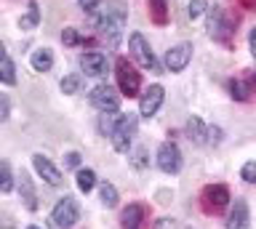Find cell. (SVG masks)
<instances>
[{
  "label": "cell",
  "mask_w": 256,
  "mask_h": 229,
  "mask_svg": "<svg viewBox=\"0 0 256 229\" xmlns=\"http://www.w3.org/2000/svg\"><path fill=\"white\" fill-rule=\"evenodd\" d=\"M123 24H126V3L123 0H110L107 8H104V13H102V19H99V29L107 37L112 35V43H115Z\"/></svg>",
  "instance_id": "1"
},
{
  "label": "cell",
  "mask_w": 256,
  "mask_h": 229,
  "mask_svg": "<svg viewBox=\"0 0 256 229\" xmlns=\"http://www.w3.org/2000/svg\"><path fill=\"white\" fill-rule=\"evenodd\" d=\"M136 125H139L136 115H120L115 120V125H112V131H110V141L118 152H126V149L131 147V141L136 136Z\"/></svg>",
  "instance_id": "2"
},
{
  "label": "cell",
  "mask_w": 256,
  "mask_h": 229,
  "mask_svg": "<svg viewBox=\"0 0 256 229\" xmlns=\"http://www.w3.org/2000/svg\"><path fill=\"white\" fill-rule=\"evenodd\" d=\"M115 69H118V88L123 96H139V88H142V75L136 72V69L131 67V61H128L126 56H120L115 61Z\"/></svg>",
  "instance_id": "3"
},
{
  "label": "cell",
  "mask_w": 256,
  "mask_h": 229,
  "mask_svg": "<svg viewBox=\"0 0 256 229\" xmlns=\"http://www.w3.org/2000/svg\"><path fill=\"white\" fill-rule=\"evenodd\" d=\"M227 203H230V189L224 184H208L203 192H200V205H203V211L208 216L222 213L227 208Z\"/></svg>",
  "instance_id": "4"
},
{
  "label": "cell",
  "mask_w": 256,
  "mask_h": 229,
  "mask_svg": "<svg viewBox=\"0 0 256 229\" xmlns=\"http://www.w3.org/2000/svg\"><path fill=\"white\" fill-rule=\"evenodd\" d=\"M128 45H131V56L139 61L144 69H150V72H155V75L160 72V61L155 59V53L150 51V45H147V40H144V35L131 32V37H128Z\"/></svg>",
  "instance_id": "5"
},
{
  "label": "cell",
  "mask_w": 256,
  "mask_h": 229,
  "mask_svg": "<svg viewBox=\"0 0 256 229\" xmlns=\"http://www.w3.org/2000/svg\"><path fill=\"white\" fill-rule=\"evenodd\" d=\"M78 219H80V208H78V203L72 200L70 195L62 197V200L56 203L54 213H51V221H54L56 229H70V227H75Z\"/></svg>",
  "instance_id": "6"
},
{
  "label": "cell",
  "mask_w": 256,
  "mask_h": 229,
  "mask_svg": "<svg viewBox=\"0 0 256 229\" xmlns=\"http://www.w3.org/2000/svg\"><path fill=\"white\" fill-rule=\"evenodd\" d=\"M91 104L99 109V112L112 115V112L120 109V96H118V91L112 88V85L102 83V85H96V88H91Z\"/></svg>",
  "instance_id": "7"
},
{
  "label": "cell",
  "mask_w": 256,
  "mask_h": 229,
  "mask_svg": "<svg viewBox=\"0 0 256 229\" xmlns=\"http://www.w3.org/2000/svg\"><path fill=\"white\" fill-rule=\"evenodd\" d=\"M158 165L163 173H179L182 171V149L176 141H163L158 149Z\"/></svg>",
  "instance_id": "8"
},
{
  "label": "cell",
  "mask_w": 256,
  "mask_h": 229,
  "mask_svg": "<svg viewBox=\"0 0 256 229\" xmlns=\"http://www.w3.org/2000/svg\"><path fill=\"white\" fill-rule=\"evenodd\" d=\"M208 35L214 37V40H230L232 35V21L227 19V13H224V8H211V13H208Z\"/></svg>",
  "instance_id": "9"
},
{
  "label": "cell",
  "mask_w": 256,
  "mask_h": 229,
  "mask_svg": "<svg viewBox=\"0 0 256 229\" xmlns=\"http://www.w3.org/2000/svg\"><path fill=\"white\" fill-rule=\"evenodd\" d=\"M163 99H166V88H163V85H150V88L144 91L142 101H139V115H142V117L158 115V109H160V104H163Z\"/></svg>",
  "instance_id": "10"
},
{
  "label": "cell",
  "mask_w": 256,
  "mask_h": 229,
  "mask_svg": "<svg viewBox=\"0 0 256 229\" xmlns=\"http://www.w3.org/2000/svg\"><path fill=\"white\" fill-rule=\"evenodd\" d=\"M190 59H192V45L190 43H179V45H174V48L166 53V69L168 72H182V69L190 64Z\"/></svg>",
  "instance_id": "11"
},
{
  "label": "cell",
  "mask_w": 256,
  "mask_h": 229,
  "mask_svg": "<svg viewBox=\"0 0 256 229\" xmlns=\"http://www.w3.org/2000/svg\"><path fill=\"white\" fill-rule=\"evenodd\" d=\"M147 219H150V211L139 203L128 205V208L120 213V224H123V229H144L147 227Z\"/></svg>",
  "instance_id": "12"
},
{
  "label": "cell",
  "mask_w": 256,
  "mask_h": 229,
  "mask_svg": "<svg viewBox=\"0 0 256 229\" xmlns=\"http://www.w3.org/2000/svg\"><path fill=\"white\" fill-rule=\"evenodd\" d=\"M107 56L104 53H99V51H88V53H83L80 56V69H83L86 75H104L107 72Z\"/></svg>",
  "instance_id": "13"
},
{
  "label": "cell",
  "mask_w": 256,
  "mask_h": 229,
  "mask_svg": "<svg viewBox=\"0 0 256 229\" xmlns=\"http://www.w3.org/2000/svg\"><path fill=\"white\" fill-rule=\"evenodd\" d=\"M32 163H35V171H38L40 179H46L51 187H59L62 184V173H59V168H56L51 160H48V157L35 155V157H32Z\"/></svg>",
  "instance_id": "14"
},
{
  "label": "cell",
  "mask_w": 256,
  "mask_h": 229,
  "mask_svg": "<svg viewBox=\"0 0 256 229\" xmlns=\"http://www.w3.org/2000/svg\"><path fill=\"white\" fill-rule=\"evenodd\" d=\"M227 229H248V203L238 200L227 216Z\"/></svg>",
  "instance_id": "15"
},
{
  "label": "cell",
  "mask_w": 256,
  "mask_h": 229,
  "mask_svg": "<svg viewBox=\"0 0 256 229\" xmlns=\"http://www.w3.org/2000/svg\"><path fill=\"white\" fill-rule=\"evenodd\" d=\"M19 195H22V203L27 211H38V195H35V187L27 176L19 179Z\"/></svg>",
  "instance_id": "16"
},
{
  "label": "cell",
  "mask_w": 256,
  "mask_h": 229,
  "mask_svg": "<svg viewBox=\"0 0 256 229\" xmlns=\"http://www.w3.org/2000/svg\"><path fill=\"white\" fill-rule=\"evenodd\" d=\"M187 136L195 141V144H206L208 141V125L200 120V117H190L187 120Z\"/></svg>",
  "instance_id": "17"
},
{
  "label": "cell",
  "mask_w": 256,
  "mask_h": 229,
  "mask_svg": "<svg viewBox=\"0 0 256 229\" xmlns=\"http://www.w3.org/2000/svg\"><path fill=\"white\" fill-rule=\"evenodd\" d=\"M150 16L155 24H168V0H150Z\"/></svg>",
  "instance_id": "18"
},
{
  "label": "cell",
  "mask_w": 256,
  "mask_h": 229,
  "mask_svg": "<svg viewBox=\"0 0 256 229\" xmlns=\"http://www.w3.org/2000/svg\"><path fill=\"white\" fill-rule=\"evenodd\" d=\"M32 67L38 69V72H48V69L54 67V53L43 48V51H35L32 53Z\"/></svg>",
  "instance_id": "19"
},
{
  "label": "cell",
  "mask_w": 256,
  "mask_h": 229,
  "mask_svg": "<svg viewBox=\"0 0 256 229\" xmlns=\"http://www.w3.org/2000/svg\"><path fill=\"white\" fill-rule=\"evenodd\" d=\"M75 181H78V189H80V192L88 195V192L96 187V173H94L91 168H80L78 176H75Z\"/></svg>",
  "instance_id": "20"
},
{
  "label": "cell",
  "mask_w": 256,
  "mask_h": 229,
  "mask_svg": "<svg viewBox=\"0 0 256 229\" xmlns=\"http://www.w3.org/2000/svg\"><path fill=\"white\" fill-rule=\"evenodd\" d=\"M230 93H232V99H238V101H248L251 99V85H248V80H230Z\"/></svg>",
  "instance_id": "21"
},
{
  "label": "cell",
  "mask_w": 256,
  "mask_h": 229,
  "mask_svg": "<svg viewBox=\"0 0 256 229\" xmlns=\"http://www.w3.org/2000/svg\"><path fill=\"white\" fill-rule=\"evenodd\" d=\"M0 80L6 85H14L16 83V69H14V61L8 53H3V59H0Z\"/></svg>",
  "instance_id": "22"
},
{
  "label": "cell",
  "mask_w": 256,
  "mask_h": 229,
  "mask_svg": "<svg viewBox=\"0 0 256 229\" xmlns=\"http://www.w3.org/2000/svg\"><path fill=\"white\" fill-rule=\"evenodd\" d=\"M38 21H40V5L38 3H30L27 5V13L22 16V29H35L38 27Z\"/></svg>",
  "instance_id": "23"
},
{
  "label": "cell",
  "mask_w": 256,
  "mask_h": 229,
  "mask_svg": "<svg viewBox=\"0 0 256 229\" xmlns=\"http://www.w3.org/2000/svg\"><path fill=\"white\" fill-rule=\"evenodd\" d=\"M99 195H102V203L107 205V208H115L118 200H120V197H118V189L112 187L110 181H104V184L99 187Z\"/></svg>",
  "instance_id": "24"
},
{
  "label": "cell",
  "mask_w": 256,
  "mask_h": 229,
  "mask_svg": "<svg viewBox=\"0 0 256 229\" xmlns=\"http://www.w3.org/2000/svg\"><path fill=\"white\" fill-rule=\"evenodd\" d=\"M0 189L3 192H11L14 189V176H11V165L0 163Z\"/></svg>",
  "instance_id": "25"
},
{
  "label": "cell",
  "mask_w": 256,
  "mask_h": 229,
  "mask_svg": "<svg viewBox=\"0 0 256 229\" xmlns=\"http://www.w3.org/2000/svg\"><path fill=\"white\" fill-rule=\"evenodd\" d=\"M62 91L64 93H78L80 91V75H67L62 80Z\"/></svg>",
  "instance_id": "26"
},
{
  "label": "cell",
  "mask_w": 256,
  "mask_h": 229,
  "mask_svg": "<svg viewBox=\"0 0 256 229\" xmlns=\"http://www.w3.org/2000/svg\"><path fill=\"white\" fill-rule=\"evenodd\" d=\"M206 8H208V0H192L190 3V19H200L206 13Z\"/></svg>",
  "instance_id": "27"
},
{
  "label": "cell",
  "mask_w": 256,
  "mask_h": 229,
  "mask_svg": "<svg viewBox=\"0 0 256 229\" xmlns=\"http://www.w3.org/2000/svg\"><path fill=\"white\" fill-rule=\"evenodd\" d=\"M240 176H243L248 184H256V160H248L243 165V171H240Z\"/></svg>",
  "instance_id": "28"
},
{
  "label": "cell",
  "mask_w": 256,
  "mask_h": 229,
  "mask_svg": "<svg viewBox=\"0 0 256 229\" xmlns=\"http://www.w3.org/2000/svg\"><path fill=\"white\" fill-rule=\"evenodd\" d=\"M62 40L64 43H67V45H75V43H83V40H80V37H78V32H75V29H64V32H62Z\"/></svg>",
  "instance_id": "29"
},
{
  "label": "cell",
  "mask_w": 256,
  "mask_h": 229,
  "mask_svg": "<svg viewBox=\"0 0 256 229\" xmlns=\"http://www.w3.org/2000/svg\"><path fill=\"white\" fill-rule=\"evenodd\" d=\"M219 141H222V128H214V125H208V141H206V144H219Z\"/></svg>",
  "instance_id": "30"
},
{
  "label": "cell",
  "mask_w": 256,
  "mask_h": 229,
  "mask_svg": "<svg viewBox=\"0 0 256 229\" xmlns=\"http://www.w3.org/2000/svg\"><path fill=\"white\" fill-rule=\"evenodd\" d=\"M80 165V155L78 152H67L64 155V168H78Z\"/></svg>",
  "instance_id": "31"
},
{
  "label": "cell",
  "mask_w": 256,
  "mask_h": 229,
  "mask_svg": "<svg viewBox=\"0 0 256 229\" xmlns=\"http://www.w3.org/2000/svg\"><path fill=\"white\" fill-rule=\"evenodd\" d=\"M155 229H176V221L174 219H160L155 224Z\"/></svg>",
  "instance_id": "32"
},
{
  "label": "cell",
  "mask_w": 256,
  "mask_h": 229,
  "mask_svg": "<svg viewBox=\"0 0 256 229\" xmlns=\"http://www.w3.org/2000/svg\"><path fill=\"white\" fill-rule=\"evenodd\" d=\"M78 5H80L83 11H94L96 5H99V0H78Z\"/></svg>",
  "instance_id": "33"
},
{
  "label": "cell",
  "mask_w": 256,
  "mask_h": 229,
  "mask_svg": "<svg viewBox=\"0 0 256 229\" xmlns=\"http://www.w3.org/2000/svg\"><path fill=\"white\" fill-rule=\"evenodd\" d=\"M248 45H251V53L256 56V27L251 29V35H248Z\"/></svg>",
  "instance_id": "34"
},
{
  "label": "cell",
  "mask_w": 256,
  "mask_h": 229,
  "mask_svg": "<svg viewBox=\"0 0 256 229\" xmlns=\"http://www.w3.org/2000/svg\"><path fill=\"white\" fill-rule=\"evenodd\" d=\"M243 8H248V11H256V0H238Z\"/></svg>",
  "instance_id": "35"
},
{
  "label": "cell",
  "mask_w": 256,
  "mask_h": 229,
  "mask_svg": "<svg viewBox=\"0 0 256 229\" xmlns=\"http://www.w3.org/2000/svg\"><path fill=\"white\" fill-rule=\"evenodd\" d=\"M0 115H3V120L8 117V99H6V96L0 99Z\"/></svg>",
  "instance_id": "36"
},
{
  "label": "cell",
  "mask_w": 256,
  "mask_h": 229,
  "mask_svg": "<svg viewBox=\"0 0 256 229\" xmlns=\"http://www.w3.org/2000/svg\"><path fill=\"white\" fill-rule=\"evenodd\" d=\"M248 85H251V91L256 93V69H254L251 75H248Z\"/></svg>",
  "instance_id": "37"
},
{
  "label": "cell",
  "mask_w": 256,
  "mask_h": 229,
  "mask_svg": "<svg viewBox=\"0 0 256 229\" xmlns=\"http://www.w3.org/2000/svg\"><path fill=\"white\" fill-rule=\"evenodd\" d=\"M27 229H40V227H27Z\"/></svg>",
  "instance_id": "38"
}]
</instances>
